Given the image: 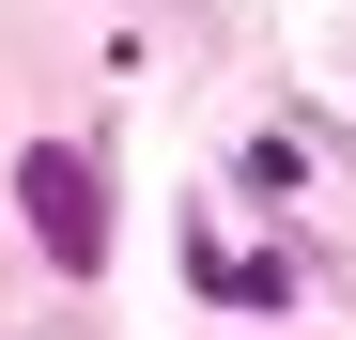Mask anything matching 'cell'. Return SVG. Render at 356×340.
<instances>
[{
  "instance_id": "cell-1",
  "label": "cell",
  "mask_w": 356,
  "mask_h": 340,
  "mask_svg": "<svg viewBox=\"0 0 356 340\" xmlns=\"http://www.w3.org/2000/svg\"><path fill=\"white\" fill-rule=\"evenodd\" d=\"M16 201H31V248H47V263H108V201H93V170H78L63 139L16 155Z\"/></svg>"
}]
</instances>
